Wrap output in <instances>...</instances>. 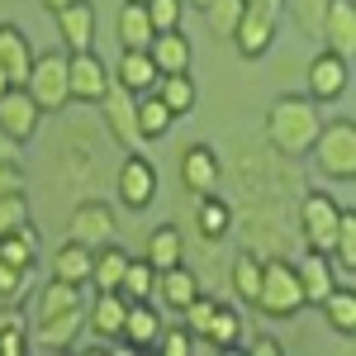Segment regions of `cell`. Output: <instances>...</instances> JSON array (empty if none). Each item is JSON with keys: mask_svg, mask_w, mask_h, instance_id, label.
<instances>
[{"mask_svg": "<svg viewBox=\"0 0 356 356\" xmlns=\"http://www.w3.org/2000/svg\"><path fill=\"white\" fill-rule=\"evenodd\" d=\"M114 191H119V204H124V209L143 214V209L157 200V166L147 162L143 152H129L124 166H119V176H114Z\"/></svg>", "mask_w": 356, "mask_h": 356, "instance_id": "cell-9", "label": "cell"}, {"mask_svg": "<svg viewBox=\"0 0 356 356\" xmlns=\"http://www.w3.org/2000/svg\"><path fill=\"white\" fill-rule=\"evenodd\" d=\"M204 337H209V342H214L219 352H233V347H243V337H247L243 314H238L233 304H214V318H209Z\"/></svg>", "mask_w": 356, "mask_h": 356, "instance_id": "cell-32", "label": "cell"}, {"mask_svg": "<svg viewBox=\"0 0 356 356\" xmlns=\"http://www.w3.org/2000/svg\"><path fill=\"white\" fill-rule=\"evenodd\" d=\"M186 5H195V10H204V5H209V0H186Z\"/></svg>", "mask_w": 356, "mask_h": 356, "instance_id": "cell-50", "label": "cell"}, {"mask_svg": "<svg viewBox=\"0 0 356 356\" xmlns=\"http://www.w3.org/2000/svg\"><path fill=\"white\" fill-rule=\"evenodd\" d=\"M15 191H24V166L0 162V195H15Z\"/></svg>", "mask_w": 356, "mask_h": 356, "instance_id": "cell-44", "label": "cell"}, {"mask_svg": "<svg viewBox=\"0 0 356 356\" xmlns=\"http://www.w3.org/2000/svg\"><path fill=\"white\" fill-rule=\"evenodd\" d=\"M81 328H86V304L67 309V314H53V318H38L33 332H29V347H38V352H72Z\"/></svg>", "mask_w": 356, "mask_h": 356, "instance_id": "cell-18", "label": "cell"}, {"mask_svg": "<svg viewBox=\"0 0 356 356\" xmlns=\"http://www.w3.org/2000/svg\"><path fill=\"white\" fill-rule=\"evenodd\" d=\"M143 257H147L157 271H166V266H181V261H186V233H181L176 223H157V228L147 233Z\"/></svg>", "mask_w": 356, "mask_h": 356, "instance_id": "cell-26", "label": "cell"}, {"mask_svg": "<svg viewBox=\"0 0 356 356\" xmlns=\"http://www.w3.org/2000/svg\"><path fill=\"white\" fill-rule=\"evenodd\" d=\"M119 295H124V300H152V295H157V266H152L147 257H129L124 280H119Z\"/></svg>", "mask_w": 356, "mask_h": 356, "instance_id": "cell-36", "label": "cell"}, {"mask_svg": "<svg viewBox=\"0 0 356 356\" xmlns=\"http://www.w3.org/2000/svg\"><path fill=\"white\" fill-rule=\"evenodd\" d=\"M114 33H119V48H147L152 43V19L143 10V0H124L119 5V19H114Z\"/></svg>", "mask_w": 356, "mask_h": 356, "instance_id": "cell-29", "label": "cell"}, {"mask_svg": "<svg viewBox=\"0 0 356 356\" xmlns=\"http://www.w3.org/2000/svg\"><path fill=\"white\" fill-rule=\"evenodd\" d=\"M0 162H5V166H19V162H24V143H15L5 129H0Z\"/></svg>", "mask_w": 356, "mask_h": 356, "instance_id": "cell-45", "label": "cell"}, {"mask_svg": "<svg viewBox=\"0 0 356 356\" xmlns=\"http://www.w3.org/2000/svg\"><path fill=\"white\" fill-rule=\"evenodd\" d=\"M147 57H152V67H157L162 76H171V72H191L195 48H191V38H186L181 29H162V33H152Z\"/></svg>", "mask_w": 356, "mask_h": 356, "instance_id": "cell-24", "label": "cell"}, {"mask_svg": "<svg viewBox=\"0 0 356 356\" xmlns=\"http://www.w3.org/2000/svg\"><path fill=\"white\" fill-rule=\"evenodd\" d=\"M252 309H261L266 318H295L304 309V290L300 275H295V261L290 257H261V285H257V300Z\"/></svg>", "mask_w": 356, "mask_h": 356, "instance_id": "cell-2", "label": "cell"}, {"mask_svg": "<svg viewBox=\"0 0 356 356\" xmlns=\"http://www.w3.org/2000/svg\"><path fill=\"white\" fill-rule=\"evenodd\" d=\"M143 10H147V19H152V29L162 33V29H181V15H186V0H143Z\"/></svg>", "mask_w": 356, "mask_h": 356, "instance_id": "cell-40", "label": "cell"}, {"mask_svg": "<svg viewBox=\"0 0 356 356\" xmlns=\"http://www.w3.org/2000/svg\"><path fill=\"white\" fill-rule=\"evenodd\" d=\"M24 280H29V271L10 266V261H0V304H15V300H19Z\"/></svg>", "mask_w": 356, "mask_h": 356, "instance_id": "cell-43", "label": "cell"}, {"mask_svg": "<svg viewBox=\"0 0 356 356\" xmlns=\"http://www.w3.org/2000/svg\"><path fill=\"white\" fill-rule=\"evenodd\" d=\"M67 238H72V243H86L95 252V247H105V243L119 238V214H114L105 200H81V204L72 209V219H67Z\"/></svg>", "mask_w": 356, "mask_h": 356, "instance_id": "cell-8", "label": "cell"}, {"mask_svg": "<svg viewBox=\"0 0 356 356\" xmlns=\"http://www.w3.org/2000/svg\"><path fill=\"white\" fill-rule=\"evenodd\" d=\"M67 309H81V285H67V280H48L38 285V300H33V323L38 318H53V314H67Z\"/></svg>", "mask_w": 356, "mask_h": 356, "instance_id": "cell-31", "label": "cell"}, {"mask_svg": "<svg viewBox=\"0 0 356 356\" xmlns=\"http://www.w3.org/2000/svg\"><path fill=\"white\" fill-rule=\"evenodd\" d=\"M191 342H195V332L181 323V328H162V337H157V352L166 356H186L191 352Z\"/></svg>", "mask_w": 356, "mask_h": 356, "instance_id": "cell-42", "label": "cell"}, {"mask_svg": "<svg viewBox=\"0 0 356 356\" xmlns=\"http://www.w3.org/2000/svg\"><path fill=\"white\" fill-rule=\"evenodd\" d=\"M347 90H352V62L323 48V53L309 62V100L332 105V100H342Z\"/></svg>", "mask_w": 356, "mask_h": 356, "instance_id": "cell-10", "label": "cell"}, {"mask_svg": "<svg viewBox=\"0 0 356 356\" xmlns=\"http://www.w3.org/2000/svg\"><path fill=\"white\" fill-rule=\"evenodd\" d=\"M0 90H10V76H5V67H0Z\"/></svg>", "mask_w": 356, "mask_h": 356, "instance_id": "cell-49", "label": "cell"}, {"mask_svg": "<svg viewBox=\"0 0 356 356\" xmlns=\"http://www.w3.org/2000/svg\"><path fill=\"white\" fill-rule=\"evenodd\" d=\"M228 280H233L238 304H252V300H257V285H261V252L243 247V252L233 257V266H228Z\"/></svg>", "mask_w": 356, "mask_h": 356, "instance_id": "cell-33", "label": "cell"}, {"mask_svg": "<svg viewBox=\"0 0 356 356\" xmlns=\"http://www.w3.org/2000/svg\"><path fill=\"white\" fill-rule=\"evenodd\" d=\"M100 119H105L110 138L124 147V152H138V147H143V138H138V119H134V95H129L124 86L110 81L105 100H100Z\"/></svg>", "mask_w": 356, "mask_h": 356, "instance_id": "cell-12", "label": "cell"}, {"mask_svg": "<svg viewBox=\"0 0 356 356\" xmlns=\"http://www.w3.org/2000/svg\"><path fill=\"white\" fill-rule=\"evenodd\" d=\"M309 157L318 166V176H328L337 186H352L356 181V124L352 119H328L318 129V138H314Z\"/></svg>", "mask_w": 356, "mask_h": 356, "instance_id": "cell-3", "label": "cell"}, {"mask_svg": "<svg viewBox=\"0 0 356 356\" xmlns=\"http://www.w3.org/2000/svg\"><path fill=\"white\" fill-rule=\"evenodd\" d=\"M152 95H157V100H162V105L176 114V119H186V114L195 110V100H200V90H195L191 72H171V76H157Z\"/></svg>", "mask_w": 356, "mask_h": 356, "instance_id": "cell-30", "label": "cell"}, {"mask_svg": "<svg viewBox=\"0 0 356 356\" xmlns=\"http://www.w3.org/2000/svg\"><path fill=\"white\" fill-rule=\"evenodd\" d=\"M38 5H43L48 15H57V10H62V5H72V0H38Z\"/></svg>", "mask_w": 356, "mask_h": 356, "instance_id": "cell-48", "label": "cell"}, {"mask_svg": "<svg viewBox=\"0 0 356 356\" xmlns=\"http://www.w3.org/2000/svg\"><path fill=\"white\" fill-rule=\"evenodd\" d=\"M295 275H300V290H304V309H309V304L318 309V304L328 300V290H337V275H332L328 252H314V247H309L300 261H295Z\"/></svg>", "mask_w": 356, "mask_h": 356, "instance_id": "cell-21", "label": "cell"}, {"mask_svg": "<svg viewBox=\"0 0 356 356\" xmlns=\"http://www.w3.org/2000/svg\"><path fill=\"white\" fill-rule=\"evenodd\" d=\"M53 19H57V38H62L67 53H86V48H95L100 19H95L90 0H72V5H62Z\"/></svg>", "mask_w": 356, "mask_h": 356, "instance_id": "cell-17", "label": "cell"}, {"mask_svg": "<svg viewBox=\"0 0 356 356\" xmlns=\"http://www.w3.org/2000/svg\"><path fill=\"white\" fill-rule=\"evenodd\" d=\"M238 15H243V0H209V5H204V19H209V29H214L219 38L233 33Z\"/></svg>", "mask_w": 356, "mask_h": 356, "instance_id": "cell-39", "label": "cell"}, {"mask_svg": "<svg viewBox=\"0 0 356 356\" xmlns=\"http://www.w3.org/2000/svg\"><path fill=\"white\" fill-rule=\"evenodd\" d=\"M275 15H261V10H247L243 5V15H238V24H233V48L247 57V62H257V57H266L271 53V43H275Z\"/></svg>", "mask_w": 356, "mask_h": 356, "instance_id": "cell-19", "label": "cell"}, {"mask_svg": "<svg viewBox=\"0 0 356 356\" xmlns=\"http://www.w3.org/2000/svg\"><path fill=\"white\" fill-rule=\"evenodd\" d=\"M38 124H43V110H38V100L29 95L24 86L0 90V129L15 138V143H33L38 138Z\"/></svg>", "mask_w": 356, "mask_h": 356, "instance_id": "cell-11", "label": "cell"}, {"mask_svg": "<svg viewBox=\"0 0 356 356\" xmlns=\"http://www.w3.org/2000/svg\"><path fill=\"white\" fill-rule=\"evenodd\" d=\"M124 314H129V300H124L119 290H95V304L86 309V332H90L100 347H119Z\"/></svg>", "mask_w": 356, "mask_h": 356, "instance_id": "cell-15", "label": "cell"}, {"mask_svg": "<svg viewBox=\"0 0 356 356\" xmlns=\"http://www.w3.org/2000/svg\"><path fill=\"white\" fill-rule=\"evenodd\" d=\"M33 43H29V33L19 24H0V67H5V76H10V86H24L29 81V67H33Z\"/></svg>", "mask_w": 356, "mask_h": 356, "instance_id": "cell-22", "label": "cell"}, {"mask_svg": "<svg viewBox=\"0 0 356 356\" xmlns=\"http://www.w3.org/2000/svg\"><path fill=\"white\" fill-rule=\"evenodd\" d=\"M105 90H110V67L95 57V48L67 53V95H72V105H100Z\"/></svg>", "mask_w": 356, "mask_h": 356, "instance_id": "cell-7", "label": "cell"}, {"mask_svg": "<svg viewBox=\"0 0 356 356\" xmlns=\"http://www.w3.org/2000/svg\"><path fill=\"white\" fill-rule=\"evenodd\" d=\"M29 352V328L19 314H0V356H24Z\"/></svg>", "mask_w": 356, "mask_h": 356, "instance_id": "cell-37", "label": "cell"}, {"mask_svg": "<svg viewBox=\"0 0 356 356\" xmlns=\"http://www.w3.org/2000/svg\"><path fill=\"white\" fill-rule=\"evenodd\" d=\"M19 223H29V195L24 191L0 195V233H15Z\"/></svg>", "mask_w": 356, "mask_h": 356, "instance_id": "cell-41", "label": "cell"}, {"mask_svg": "<svg viewBox=\"0 0 356 356\" xmlns=\"http://www.w3.org/2000/svg\"><path fill=\"white\" fill-rule=\"evenodd\" d=\"M157 67H152V57H147V48H124L119 53V62H114V72H110V81L114 86H124L129 95H147L152 86H157Z\"/></svg>", "mask_w": 356, "mask_h": 356, "instance_id": "cell-23", "label": "cell"}, {"mask_svg": "<svg viewBox=\"0 0 356 356\" xmlns=\"http://www.w3.org/2000/svg\"><path fill=\"white\" fill-rule=\"evenodd\" d=\"M318 129H323V105L309 100V95H280V100H271V110H266V143H271L285 162L309 157Z\"/></svg>", "mask_w": 356, "mask_h": 356, "instance_id": "cell-1", "label": "cell"}, {"mask_svg": "<svg viewBox=\"0 0 356 356\" xmlns=\"http://www.w3.org/2000/svg\"><path fill=\"white\" fill-rule=\"evenodd\" d=\"M124 266H129V252H124L119 243L95 247V266H90V285H95V290H119V280H124Z\"/></svg>", "mask_w": 356, "mask_h": 356, "instance_id": "cell-35", "label": "cell"}, {"mask_svg": "<svg viewBox=\"0 0 356 356\" xmlns=\"http://www.w3.org/2000/svg\"><path fill=\"white\" fill-rule=\"evenodd\" d=\"M318 43L328 48V53L356 57V0H328V10H323V29H318Z\"/></svg>", "mask_w": 356, "mask_h": 356, "instance_id": "cell-16", "label": "cell"}, {"mask_svg": "<svg viewBox=\"0 0 356 356\" xmlns=\"http://www.w3.org/2000/svg\"><path fill=\"white\" fill-rule=\"evenodd\" d=\"M337 223H342V204H337L328 191H304L300 195V238H304V247L332 252Z\"/></svg>", "mask_w": 356, "mask_h": 356, "instance_id": "cell-4", "label": "cell"}, {"mask_svg": "<svg viewBox=\"0 0 356 356\" xmlns=\"http://www.w3.org/2000/svg\"><path fill=\"white\" fill-rule=\"evenodd\" d=\"M195 295H200V275H195L186 261H181V266H166V271H157V295H152V300H162L171 314H181V309H186Z\"/></svg>", "mask_w": 356, "mask_h": 356, "instance_id": "cell-25", "label": "cell"}, {"mask_svg": "<svg viewBox=\"0 0 356 356\" xmlns=\"http://www.w3.org/2000/svg\"><path fill=\"white\" fill-rule=\"evenodd\" d=\"M219 181H223V157L209 143H191L181 152V186L191 195H209V191H219Z\"/></svg>", "mask_w": 356, "mask_h": 356, "instance_id": "cell-13", "label": "cell"}, {"mask_svg": "<svg viewBox=\"0 0 356 356\" xmlns=\"http://www.w3.org/2000/svg\"><path fill=\"white\" fill-rule=\"evenodd\" d=\"M285 5H290V15H295V24H300V33H309V38H318L328 0H285Z\"/></svg>", "mask_w": 356, "mask_h": 356, "instance_id": "cell-38", "label": "cell"}, {"mask_svg": "<svg viewBox=\"0 0 356 356\" xmlns=\"http://www.w3.org/2000/svg\"><path fill=\"white\" fill-rule=\"evenodd\" d=\"M233 228H238V209H233V204H228L219 191L195 195V233H200L204 243H209V247L223 243Z\"/></svg>", "mask_w": 356, "mask_h": 356, "instance_id": "cell-20", "label": "cell"}, {"mask_svg": "<svg viewBox=\"0 0 356 356\" xmlns=\"http://www.w3.org/2000/svg\"><path fill=\"white\" fill-rule=\"evenodd\" d=\"M243 342H247V337H243ZM247 347H252L257 356H280V352H285V347L275 342L271 332H252V342H247Z\"/></svg>", "mask_w": 356, "mask_h": 356, "instance_id": "cell-46", "label": "cell"}, {"mask_svg": "<svg viewBox=\"0 0 356 356\" xmlns=\"http://www.w3.org/2000/svg\"><path fill=\"white\" fill-rule=\"evenodd\" d=\"M243 233H247V247L261 252V257L285 252V209H280V200H252V209L243 214Z\"/></svg>", "mask_w": 356, "mask_h": 356, "instance_id": "cell-6", "label": "cell"}, {"mask_svg": "<svg viewBox=\"0 0 356 356\" xmlns=\"http://www.w3.org/2000/svg\"><path fill=\"white\" fill-rule=\"evenodd\" d=\"M134 119H138V138H143V143H162V138L171 134V124H176V114L166 110L152 90H147V95H134Z\"/></svg>", "mask_w": 356, "mask_h": 356, "instance_id": "cell-28", "label": "cell"}, {"mask_svg": "<svg viewBox=\"0 0 356 356\" xmlns=\"http://www.w3.org/2000/svg\"><path fill=\"white\" fill-rule=\"evenodd\" d=\"M90 266H95V252L86 243H72V238H67V243L53 252V275L67 280V285H81L86 290V285H90Z\"/></svg>", "mask_w": 356, "mask_h": 356, "instance_id": "cell-27", "label": "cell"}, {"mask_svg": "<svg viewBox=\"0 0 356 356\" xmlns=\"http://www.w3.org/2000/svg\"><path fill=\"white\" fill-rule=\"evenodd\" d=\"M318 309H323V318H328L332 332H342V337L356 332V285H337V290H328V300L318 304Z\"/></svg>", "mask_w": 356, "mask_h": 356, "instance_id": "cell-34", "label": "cell"}, {"mask_svg": "<svg viewBox=\"0 0 356 356\" xmlns=\"http://www.w3.org/2000/svg\"><path fill=\"white\" fill-rule=\"evenodd\" d=\"M162 337V314L152 300H129L124 328H119V352H147Z\"/></svg>", "mask_w": 356, "mask_h": 356, "instance_id": "cell-14", "label": "cell"}, {"mask_svg": "<svg viewBox=\"0 0 356 356\" xmlns=\"http://www.w3.org/2000/svg\"><path fill=\"white\" fill-rule=\"evenodd\" d=\"M24 90L38 100V110H43V114L72 105V95H67V48H53V53H38V57H33Z\"/></svg>", "mask_w": 356, "mask_h": 356, "instance_id": "cell-5", "label": "cell"}, {"mask_svg": "<svg viewBox=\"0 0 356 356\" xmlns=\"http://www.w3.org/2000/svg\"><path fill=\"white\" fill-rule=\"evenodd\" d=\"M247 10H261V15H275L280 19V10H285V0H243Z\"/></svg>", "mask_w": 356, "mask_h": 356, "instance_id": "cell-47", "label": "cell"}]
</instances>
